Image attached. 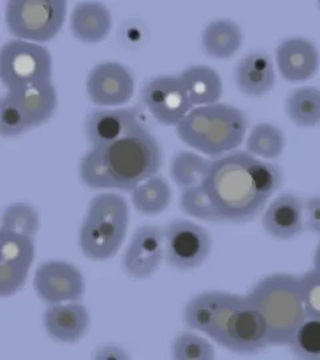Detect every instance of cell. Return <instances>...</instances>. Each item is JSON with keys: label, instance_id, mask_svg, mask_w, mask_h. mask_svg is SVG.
<instances>
[{"label": "cell", "instance_id": "e575fe53", "mask_svg": "<svg viewBox=\"0 0 320 360\" xmlns=\"http://www.w3.org/2000/svg\"><path fill=\"white\" fill-rule=\"evenodd\" d=\"M251 176L257 193L263 195L269 200L271 196L282 187V169L269 160H262L255 158L251 166Z\"/></svg>", "mask_w": 320, "mask_h": 360}, {"label": "cell", "instance_id": "7c38bea8", "mask_svg": "<svg viewBox=\"0 0 320 360\" xmlns=\"http://www.w3.org/2000/svg\"><path fill=\"white\" fill-rule=\"evenodd\" d=\"M34 288L46 304L80 302L86 283L82 271L65 260H49L39 266L34 275Z\"/></svg>", "mask_w": 320, "mask_h": 360}, {"label": "cell", "instance_id": "d6986e66", "mask_svg": "<svg viewBox=\"0 0 320 360\" xmlns=\"http://www.w3.org/2000/svg\"><path fill=\"white\" fill-rule=\"evenodd\" d=\"M113 15L101 1H82L70 15V31L84 44H99L110 35Z\"/></svg>", "mask_w": 320, "mask_h": 360}, {"label": "cell", "instance_id": "f546056e", "mask_svg": "<svg viewBox=\"0 0 320 360\" xmlns=\"http://www.w3.org/2000/svg\"><path fill=\"white\" fill-rule=\"evenodd\" d=\"M79 176L92 190L115 191V184L105 165L102 148H92L83 155L79 165Z\"/></svg>", "mask_w": 320, "mask_h": 360}, {"label": "cell", "instance_id": "484cf974", "mask_svg": "<svg viewBox=\"0 0 320 360\" xmlns=\"http://www.w3.org/2000/svg\"><path fill=\"white\" fill-rule=\"evenodd\" d=\"M212 160L196 151H179L172 156L169 175L180 190L191 188L205 183Z\"/></svg>", "mask_w": 320, "mask_h": 360}, {"label": "cell", "instance_id": "8992f818", "mask_svg": "<svg viewBox=\"0 0 320 360\" xmlns=\"http://www.w3.org/2000/svg\"><path fill=\"white\" fill-rule=\"evenodd\" d=\"M214 343L239 355H254L269 347V327L247 295L229 292L208 331Z\"/></svg>", "mask_w": 320, "mask_h": 360}, {"label": "cell", "instance_id": "3957f363", "mask_svg": "<svg viewBox=\"0 0 320 360\" xmlns=\"http://www.w3.org/2000/svg\"><path fill=\"white\" fill-rule=\"evenodd\" d=\"M247 296L267 323L269 347H288L307 319L299 276L271 274L259 279Z\"/></svg>", "mask_w": 320, "mask_h": 360}, {"label": "cell", "instance_id": "44dd1931", "mask_svg": "<svg viewBox=\"0 0 320 360\" xmlns=\"http://www.w3.org/2000/svg\"><path fill=\"white\" fill-rule=\"evenodd\" d=\"M241 26L231 19H214L205 27L200 39L202 51L214 60L233 58L243 44Z\"/></svg>", "mask_w": 320, "mask_h": 360}, {"label": "cell", "instance_id": "9c48e42d", "mask_svg": "<svg viewBox=\"0 0 320 360\" xmlns=\"http://www.w3.org/2000/svg\"><path fill=\"white\" fill-rule=\"evenodd\" d=\"M165 230V262L178 271L200 269L212 252L214 242L205 227L188 219L167 223Z\"/></svg>", "mask_w": 320, "mask_h": 360}, {"label": "cell", "instance_id": "f1b7e54d", "mask_svg": "<svg viewBox=\"0 0 320 360\" xmlns=\"http://www.w3.org/2000/svg\"><path fill=\"white\" fill-rule=\"evenodd\" d=\"M179 207L181 212L190 218L205 223H224L203 184L181 190Z\"/></svg>", "mask_w": 320, "mask_h": 360}, {"label": "cell", "instance_id": "d590c367", "mask_svg": "<svg viewBox=\"0 0 320 360\" xmlns=\"http://www.w3.org/2000/svg\"><path fill=\"white\" fill-rule=\"evenodd\" d=\"M307 319L320 321V272L309 270L299 276Z\"/></svg>", "mask_w": 320, "mask_h": 360}, {"label": "cell", "instance_id": "603a6c76", "mask_svg": "<svg viewBox=\"0 0 320 360\" xmlns=\"http://www.w3.org/2000/svg\"><path fill=\"white\" fill-rule=\"evenodd\" d=\"M227 294L224 291H205L192 296L183 311V321L188 330L208 334Z\"/></svg>", "mask_w": 320, "mask_h": 360}, {"label": "cell", "instance_id": "5b68a950", "mask_svg": "<svg viewBox=\"0 0 320 360\" xmlns=\"http://www.w3.org/2000/svg\"><path fill=\"white\" fill-rule=\"evenodd\" d=\"M115 191H132L144 180L158 175L163 165L162 146L144 124L102 148Z\"/></svg>", "mask_w": 320, "mask_h": 360}, {"label": "cell", "instance_id": "d4e9b609", "mask_svg": "<svg viewBox=\"0 0 320 360\" xmlns=\"http://www.w3.org/2000/svg\"><path fill=\"white\" fill-rule=\"evenodd\" d=\"M284 112L299 129H315L320 126V89L302 86L293 91L286 102Z\"/></svg>", "mask_w": 320, "mask_h": 360}, {"label": "cell", "instance_id": "60d3db41", "mask_svg": "<svg viewBox=\"0 0 320 360\" xmlns=\"http://www.w3.org/2000/svg\"><path fill=\"white\" fill-rule=\"evenodd\" d=\"M312 269L320 272V242L319 245H316V250L314 254V267Z\"/></svg>", "mask_w": 320, "mask_h": 360}, {"label": "cell", "instance_id": "52a82bcc", "mask_svg": "<svg viewBox=\"0 0 320 360\" xmlns=\"http://www.w3.org/2000/svg\"><path fill=\"white\" fill-rule=\"evenodd\" d=\"M67 10L65 0H8L6 26L13 39L46 44L62 31Z\"/></svg>", "mask_w": 320, "mask_h": 360}, {"label": "cell", "instance_id": "74e56055", "mask_svg": "<svg viewBox=\"0 0 320 360\" xmlns=\"http://www.w3.org/2000/svg\"><path fill=\"white\" fill-rule=\"evenodd\" d=\"M305 229L320 236V195L305 199Z\"/></svg>", "mask_w": 320, "mask_h": 360}, {"label": "cell", "instance_id": "ffe728a7", "mask_svg": "<svg viewBox=\"0 0 320 360\" xmlns=\"http://www.w3.org/2000/svg\"><path fill=\"white\" fill-rule=\"evenodd\" d=\"M6 94L23 110L34 129L47 123L58 108V91L52 80L6 91Z\"/></svg>", "mask_w": 320, "mask_h": 360}, {"label": "cell", "instance_id": "d6a6232c", "mask_svg": "<svg viewBox=\"0 0 320 360\" xmlns=\"http://www.w3.org/2000/svg\"><path fill=\"white\" fill-rule=\"evenodd\" d=\"M32 129L23 110L4 92L0 99V135L6 139H13Z\"/></svg>", "mask_w": 320, "mask_h": 360}, {"label": "cell", "instance_id": "30bf717a", "mask_svg": "<svg viewBox=\"0 0 320 360\" xmlns=\"http://www.w3.org/2000/svg\"><path fill=\"white\" fill-rule=\"evenodd\" d=\"M139 96L143 107L166 127H177L193 108L179 75L147 79L141 84Z\"/></svg>", "mask_w": 320, "mask_h": 360}, {"label": "cell", "instance_id": "836d02e7", "mask_svg": "<svg viewBox=\"0 0 320 360\" xmlns=\"http://www.w3.org/2000/svg\"><path fill=\"white\" fill-rule=\"evenodd\" d=\"M288 347L297 359L320 360V321L306 319Z\"/></svg>", "mask_w": 320, "mask_h": 360}, {"label": "cell", "instance_id": "cb8c5ba5", "mask_svg": "<svg viewBox=\"0 0 320 360\" xmlns=\"http://www.w3.org/2000/svg\"><path fill=\"white\" fill-rule=\"evenodd\" d=\"M172 200V191L168 180L162 175H154L144 180L131 191V202L135 210L144 217H156L166 211Z\"/></svg>", "mask_w": 320, "mask_h": 360}, {"label": "cell", "instance_id": "7a4b0ae2", "mask_svg": "<svg viewBox=\"0 0 320 360\" xmlns=\"http://www.w3.org/2000/svg\"><path fill=\"white\" fill-rule=\"evenodd\" d=\"M250 127L243 110L229 103L193 107L175 127L187 147L210 159L236 151L243 144Z\"/></svg>", "mask_w": 320, "mask_h": 360}, {"label": "cell", "instance_id": "8d00e7d4", "mask_svg": "<svg viewBox=\"0 0 320 360\" xmlns=\"http://www.w3.org/2000/svg\"><path fill=\"white\" fill-rule=\"evenodd\" d=\"M30 270L19 266L0 263V297L16 295L26 285Z\"/></svg>", "mask_w": 320, "mask_h": 360}, {"label": "cell", "instance_id": "8fae6325", "mask_svg": "<svg viewBox=\"0 0 320 360\" xmlns=\"http://www.w3.org/2000/svg\"><path fill=\"white\" fill-rule=\"evenodd\" d=\"M91 102L101 108H119L131 101L135 79L127 65L119 62H101L91 68L86 79Z\"/></svg>", "mask_w": 320, "mask_h": 360}, {"label": "cell", "instance_id": "6da1fadb", "mask_svg": "<svg viewBox=\"0 0 320 360\" xmlns=\"http://www.w3.org/2000/svg\"><path fill=\"white\" fill-rule=\"evenodd\" d=\"M255 156L236 150L212 160L203 186L224 223L244 224L260 215L269 199L257 193L251 176Z\"/></svg>", "mask_w": 320, "mask_h": 360}, {"label": "cell", "instance_id": "83f0119b", "mask_svg": "<svg viewBox=\"0 0 320 360\" xmlns=\"http://www.w3.org/2000/svg\"><path fill=\"white\" fill-rule=\"evenodd\" d=\"M35 254L34 238L0 229V263L31 270Z\"/></svg>", "mask_w": 320, "mask_h": 360}, {"label": "cell", "instance_id": "4316f807", "mask_svg": "<svg viewBox=\"0 0 320 360\" xmlns=\"http://www.w3.org/2000/svg\"><path fill=\"white\" fill-rule=\"evenodd\" d=\"M286 150V135L282 129L272 123H257L245 138V151L264 160H276Z\"/></svg>", "mask_w": 320, "mask_h": 360}, {"label": "cell", "instance_id": "9a60e30c", "mask_svg": "<svg viewBox=\"0 0 320 360\" xmlns=\"http://www.w3.org/2000/svg\"><path fill=\"white\" fill-rule=\"evenodd\" d=\"M274 62L286 82L291 84L306 83L319 71V50L312 40L303 37L284 39L275 50Z\"/></svg>", "mask_w": 320, "mask_h": 360}, {"label": "cell", "instance_id": "b9f144b4", "mask_svg": "<svg viewBox=\"0 0 320 360\" xmlns=\"http://www.w3.org/2000/svg\"><path fill=\"white\" fill-rule=\"evenodd\" d=\"M316 6H318V11H319L320 13V1H318V3H316Z\"/></svg>", "mask_w": 320, "mask_h": 360}, {"label": "cell", "instance_id": "2e32d148", "mask_svg": "<svg viewBox=\"0 0 320 360\" xmlns=\"http://www.w3.org/2000/svg\"><path fill=\"white\" fill-rule=\"evenodd\" d=\"M262 226L278 240H291L305 231V199L282 193L272 199L262 212Z\"/></svg>", "mask_w": 320, "mask_h": 360}, {"label": "cell", "instance_id": "4dcf8cb0", "mask_svg": "<svg viewBox=\"0 0 320 360\" xmlns=\"http://www.w3.org/2000/svg\"><path fill=\"white\" fill-rule=\"evenodd\" d=\"M0 229L37 238L40 229L38 208L26 202H15L4 208Z\"/></svg>", "mask_w": 320, "mask_h": 360}, {"label": "cell", "instance_id": "e0dca14e", "mask_svg": "<svg viewBox=\"0 0 320 360\" xmlns=\"http://www.w3.org/2000/svg\"><path fill=\"white\" fill-rule=\"evenodd\" d=\"M43 324L53 342L74 345L87 334L90 312L79 302L49 304L43 315Z\"/></svg>", "mask_w": 320, "mask_h": 360}, {"label": "cell", "instance_id": "277c9868", "mask_svg": "<svg viewBox=\"0 0 320 360\" xmlns=\"http://www.w3.org/2000/svg\"><path fill=\"white\" fill-rule=\"evenodd\" d=\"M129 226L128 202L119 193H101L91 199L79 231L82 254L92 262L117 255Z\"/></svg>", "mask_w": 320, "mask_h": 360}, {"label": "cell", "instance_id": "f35d334b", "mask_svg": "<svg viewBox=\"0 0 320 360\" xmlns=\"http://www.w3.org/2000/svg\"><path fill=\"white\" fill-rule=\"evenodd\" d=\"M92 358L99 360H124L128 359L129 355L122 347L102 346L94 351Z\"/></svg>", "mask_w": 320, "mask_h": 360}, {"label": "cell", "instance_id": "7402d4cb", "mask_svg": "<svg viewBox=\"0 0 320 360\" xmlns=\"http://www.w3.org/2000/svg\"><path fill=\"white\" fill-rule=\"evenodd\" d=\"M193 107L219 103L223 95V80L210 65H192L178 74Z\"/></svg>", "mask_w": 320, "mask_h": 360}, {"label": "cell", "instance_id": "4fadbf2b", "mask_svg": "<svg viewBox=\"0 0 320 360\" xmlns=\"http://www.w3.org/2000/svg\"><path fill=\"white\" fill-rule=\"evenodd\" d=\"M165 262V230L144 224L132 233L122 257V269L128 278L144 281L154 276Z\"/></svg>", "mask_w": 320, "mask_h": 360}, {"label": "cell", "instance_id": "ab89813d", "mask_svg": "<svg viewBox=\"0 0 320 360\" xmlns=\"http://www.w3.org/2000/svg\"><path fill=\"white\" fill-rule=\"evenodd\" d=\"M122 31L124 35V41L129 40V43L141 41L144 34V28L141 26V23H136V22H126Z\"/></svg>", "mask_w": 320, "mask_h": 360}, {"label": "cell", "instance_id": "5bb4252c", "mask_svg": "<svg viewBox=\"0 0 320 360\" xmlns=\"http://www.w3.org/2000/svg\"><path fill=\"white\" fill-rule=\"evenodd\" d=\"M143 126L136 107L101 108L84 120V136L92 148H104Z\"/></svg>", "mask_w": 320, "mask_h": 360}, {"label": "cell", "instance_id": "ba28073f", "mask_svg": "<svg viewBox=\"0 0 320 360\" xmlns=\"http://www.w3.org/2000/svg\"><path fill=\"white\" fill-rule=\"evenodd\" d=\"M53 60L44 44L11 39L0 51V80L6 91L52 80Z\"/></svg>", "mask_w": 320, "mask_h": 360}, {"label": "cell", "instance_id": "1f68e13d", "mask_svg": "<svg viewBox=\"0 0 320 360\" xmlns=\"http://www.w3.org/2000/svg\"><path fill=\"white\" fill-rule=\"evenodd\" d=\"M171 356L177 360H212L217 356L214 343L196 331H181L172 342Z\"/></svg>", "mask_w": 320, "mask_h": 360}, {"label": "cell", "instance_id": "ac0fdd59", "mask_svg": "<svg viewBox=\"0 0 320 360\" xmlns=\"http://www.w3.org/2000/svg\"><path fill=\"white\" fill-rule=\"evenodd\" d=\"M235 86L247 98H263L276 84L275 62L267 52L245 53L233 70Z\"/></svg>", "mask_w": 320, "mask_h": 360}]
</instances>
